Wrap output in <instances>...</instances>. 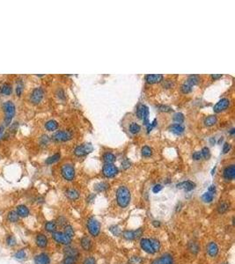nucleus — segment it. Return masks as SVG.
<instances>
[{"instance_id":"f257e3e1","label":"nucleus","mask_w":235,"mask_h":264,"mask_svg":"<svg viewBox=\"0 0 235 264\" xmlns=\"http://www.w3.org/2000/svg\"><path fill=\"white\" fill-rule=\"evenodd\" d=\"M130 191L125 186L119 187L116 190V202L121 208H126L130 202Z\"/></svg>"},{"instance_id":"f03ea898","label":"nucleus","mask_w":235,"mask_h":264,"mask_svg":"<svg viewBox=\"0 0 235 264\" xmlns=\"http://www.w3.org/2000/svg\"><path fill=\"white\" fill-rule=\"evenodd\" d=\"M3 109L5 112V124L9 125L15 114V110H16L15 105L11 101H8L3 104Z\"/></svg>"},{"instance_id":"7ed1b4c3","label":"nucleus","mask_w":235,"mask_h":264,"mask_svg":"<svg viewBox=\"0 0 235 264\" xmlns=\"http://www.w3.org/2000/svg\"><path fill=\"white\" fill-rule=\"evenodd\" d=\"M199 83V78L195 75H191L189 76L186 81L182 84V87H181V91H182V93L184 94H187V93H189L191 91H192V88L193 86H195V85H197Z\"/></svg>"},{"instance_id":"20e7f679","label":"nucleus","mask_w":235,"mask_h":264,"mask_svg":"<svg viewBox=\"0 0 235 264\" xmlns=\"http://www.w3.org/2000/svg\"><path fill=\"white\" fill-rule=\"evenodd\" d=\"M86 226H87V230H88L89 233L91 234L92 236L97 237L100 234V224L94 217L88 218L87 223H86Z\"/></svg>"},{"instance_id":"39448f33","label":"nucleus","mask_w":235,"mask_h":264,"mask_svg":"<svg viewBox=\"0 0 235 264\" xmlns=\"http://www.w3.org/2000/svg\"><path fill=\"white\" fill-rule=\"evenodd\" d=\"M61 174L65 180L71 181L75 178V169L71 164H65L61 168Z\"/></svg>"},{"instance_id":"423d86ee","label":"nucleus","mask_w":235,"mask_h":264,"mask_svg":"<svg viewBox=\"0 0 235 264\" xmlns=\"http://www.w3.org/2000/svg\"><path fill=\"white\" fill-rule=\"evenodd\" d=\"M52 238L53 240L59 244L65 245V246H69L71 244V239L70 237H68L65 233L62 232H55L52 233Z\"/></svg>"},{"instance_id":"0eeeda50","label":"nucleus","mask_w":235,"mask_h":264,"mask_svg":"<svg viewBox=\"0 0 235 264\" xmlns=\"http://www.w3.org/2000/svg\"><path fill=\"white\" fill-rule=\"evenodd\" d=\"M136 115L139 119H142L144 123L147 125L149 123V108L145 105L140 104L136 108Z\"/></svg>"},{"instance_id":"6e6552de","label":"nucleus","mask_w":235,"mask_h":264,"mask_svg":"<svg viewBox=\"0 0 235 264\" xmlns=\"http://www.w3.org/2000/svg\"><path fill=\"white\" fill-rule=\"evenodd\" d=\"M93 150H94V147H93L92 144L87 143V144H84L82 145L77 146L74 150V154L78 157H83L90 153V152H92Z\"/></svg>"},{"instance_id":"1a4fd4ad","label":"nucleus","mask_w":235,"mask_h":264,"mask_svg":"<svg viewBox=\"0 0 235 264\" xmlns=\"http://www.w3.org/2000/svg\"><path fill=\"white\" fill-rule=\"evenodd\" d=\"M44 97V91L41 87H36L30 94V101L33 104H39Z\"/></svg>"},{"instance_id":"9d476101","label":"nucleus","mask_w":235,"mask_h":264,"mask_svg":"<svg viewBox=\"0 0 235 264\" xmlns=\"http://www.w3.org/2000/svg\"><path fill=\"white\" fill-rule=\"evenodd\" d=\"M72 138V134L69 130H60L53 135V139L57 142H66Z\"/></svg>"},{"instance_id":"9b49d317","label":"nucleus","mask_w":235,"mask_h":264,"mask_svg":"<svg viewBox=\"0 0 235 264\" xmlns=\"http://www.w3.org/2000/svg\"><path fill=\"white\" fill-rule=\"evenodd\" d=\"M102 173L107 178H112L118 174V168L113 164H106L103 166Z\"/></svg>"},{"instance_id":"f8f14e48","label":"nucleus","mask_w":235,"mask_h":264,"mask_svg":"<svg viewBox=\"0 0 235 264\" xmlns=\"http://www.w3.org/2000/svg\"><path fill=\"white\" fill-rule=\"evenodd\" d=\"M229 105V100L226 99V98H223V99H221L220 101H218L216 103V105H215L214 108H213V110H214L215 113H220V112H222V111L225 110L226 108H228Z\"/></svg>"},{"instance_id":"ddd939ff","label":"nucleus","mask_w":235,"mask_h":264,"mask_svg":"<svg viewBox=\"0 0 235 264\" xmlns=\"http://www.w3.org/2000/svg\"><path fill=\"white\" fill-rule=\"evenodd\" d=\"M151 264H174V259L169 254H165L160 258L154 260Z\"/></svg>"},{"instance_id":"4468645a","label":"nucleus","mask_w":235,"mask_h":264,"mask_svg":"<svg viewBox=\"0 0 235 264\" xmlns=\"http://www.w3.org/2000/svg\"><path fill=\"white\" fill-rule=\"evenodd\" d=\"M140 246H141L142 249L145 252H146L147 254H155V251L153 250L152 244H151L150 239H142L140 240Z\"/></svg>"},{"instance_id":"2eb2a0df","label":"nucleus","mask_w":235,"mask_h":264,"mask_svg":"<svg viewBox=\"0 0 235 264\" xmlns=\"http://www.w3.org/2000/svg\"><path fill=\"white\" fill-rule=\"evenodd\" d=\"M224 178L226 180H232L234 179L235 177V166L234 165H230L227 167L225 168L224 170Z\"/></svg>"},{"instance_id":"dca6fc26","label":"nucleus","mask_w":235,"mask_h":264,"mask_svg":"<svg viewBox=\"0 0 235 264\" xmlns=\"http://www.w3.org/2000/svg\"><path fill=\"white\" fill-rule=\"evenodd\" d=\"M35 264H50V257L45 253L37 254L35 257Z\"/></svg>"},{"instance_id":"f3484780","label":"nucleus","mask_w":235,"mask_h":264,"mask_svg":"<svg viewBox=\"0 0 235 264\" xmlns=\"http://www.w3.org/2000/svg\"><path fill=\"white\" fill-rule=\"evenodd\" d=\"M163 79V75L161 74H148L145 76V80L149 84H156L161 82Z\"/></svg>"},{"instance_id":"a211bd4d","label":"nucleus","mask_w":235,"mask_h":264,"mask_svg":"<svg viewBox=\"0 0 235 264\" xmlns=\"http://www.w3.org/2000/svg\"><path fill=\"white\" fill-rule=\"evenodd\" d=\"M178 188H182L185 191H191L195 188V183L191 181V180H186V181H182L181 183L177 184Z\"/></svg>"},{"instance_id":"6ab92c4d","label":"nucleus","mask_w":235,"mask_h":264,"mask_svg":"<svg viewBox=\"0 0 235 264\" xmlns=\"http://www.w3.org/2000/svg\"><path fill=\"white\" fill-rule=\"evenodd\" d=\"M36 245H37V246H39L40 248H45V247L48 246V238L45 236V235H44V234H42V233L37 234V236H36Z\"/></svg>"},{"instance_id":"aec40b11","label":"nucleus","mask_w":235,"mask_h":264,"mask_svg":"<svg viewBox=\"0 0 235 264\" xmlns=\"http://www.w3.org/2000/svg\"><path fill=\"white\" fill-rule=\"evenodd\" d=\"M16 212H17V214L19 217H27L29 216L30 214L29 209L24 204H20V205L17 206Z\"/></svg>"},{"instance_id":"412c9836","label":"nucleus","mask_w":235,"mask_h":264,"mask_svg":"<svg viewBox=\"0 0 235 264\" xmlns=\"http://www.w3.org/2000/svg\"><path fill=\"white\" fill-rule=\"evenodd\" d=\"M207 252L210 256L215 257L218 254V246L215 242H210L207 246Z\"/></svg>"},{"instance_id":"4be33fe9","label":"nucleus","mask_w":235,"mask_h":264,"mask_svg":"<svg viewBox=\"0 0 235 264\" xmlns=\"http://www.w3.org/2000/svg\"><path fill=\"white\" fill-rule=\"evenodd\" d=\"M169 130H170V131L174 133L175 135H181L185 130V127L181 123H174V124L170 125Z\"/></svg>"},{"instance_id":"5701e85b","label":"nucleus","mask_w":235,"mask_h":264,"mask_svg":"<svg viewBox=\"0 0 235 264\" xmlns=\"http://www.w3.org/2000/svg\"><path fill=\"white\" fill-rule=\"evenodd\" d=\"M80 243H81L82 248L85 251H91V249H92V241H91V240L89 239L88 237H86V236L83 237L81 240H80Z\"/></svg>"},{"instance_id":"b1692460","label":"nucleus","mask_w":235,"mask_h":264,"mask_svg":"<svg viewBox=\"0 0 235 264\" xmlns=\"http://www.w3.org/2000/svg\"><path fill=\"white\" fill-rule=\"evenodd\" d=\"M0 93L4 95H10L12 93V85L9 83H5L1 85L0 87Z\"/></svg>"},{"instance_id":"393cba45","label":"nucleus","mask_w":235,"mask_h":264,"mask_svg":"<svg viewBox=\"0 0 235 264\" xmlns=\"http://www.w3.org/2000/svg\"><path fill=\"white\" fill-rule=\"evenodd\" d=\"M66 196L68 197V199H70L71 201H75L77 199H78L79 197V192L74 189V188H70L66 191Z\"/></svg>"},{"instance_id":"a878e982","label":"nucleus","mask_w":235,"mask_h":264,"mask_svg":"<svg viewBox=\"0 0 235 264\" xmlns=\"http://www.w3.org/2000/svg\"><path fill=\"white\" fill-rule=\"evenodd\" d=\"M57 128H58V122L57 121L49 120L45 123V129L48 131H54L57 130Z\"/></svg>"},{"instance_id":"bb28decb","label":"nucleus","mask_w":235,"mask_h":264,"mask_svg":"<svg viewBox=\"0 0 235 264\" xmlns=\"http://www.w3.org/2000/svg\"><path fill=\"white\" fill-rule=\"evenodd\" d=\"M65 256H71V257H76V258H78L79 253H78V251L77 250L76 248L67 246L65 249Z\"/></svg>"},{"instance_id":"cd10ccee","label":"nucleus","mask_w":235,"mask_h":264,"mask_svg":"<svg viewBox=\"0 0 235 264\" xmlns=\"http://www.w3.org/2000/svg\"><path fill=\"white\" fill-rule=\"evenodd\" d=\"M45 230L47 231L48 233H53L57 231V225L55 221H48L46 224H45V226H44Z\"/></svg>"},{"instance_id":"c85d7f7f","label":"nucleus","mask_w":235,"mask_h":264,"mask_svg":"<svg viewBox=\"0 0 235 264\" xmlns=\"http://www.w3.org/2000/svg\"><path fill=\"white\" fill-rule=\"evenodd\" d=\"M217 118L216 115H209V116H207L205 119H204V125L207 127H211V126H213V125H215L216 123H217Z\"/></svg>"},{"instance_id":"c756f323","label":"nucleus","mask_w":235,"mask_h":264,"mask_svg":"<svg viewBox=\"0 0 235 264\" xmlns=\"http://www.w3.org/2000/svg\"><path fill=\"white\" fill-rule=\"evenodd\" d=\"M7 220L11 223H17L19 220V217L18 216L16 210H11L7 215Z\"/></svg>"},{"instance_id":"7c9ffc66","label":"nucleus","mask_w":235,"mask_h":264,"mask_svg":"<svg viewBox=\"0 0 235 264\" xmlns=\"http://www.w3.org/2000/svg\"><path fill=\"white\" fill-rule=\"evenodd\" d=\"M108 188H109V184H108V183H107V182L102 181V182H99V183L95 184V186H94V189H95L97 192H103V191L107 190Z\"/></svg>"},{"instance_id":"2f4dec72","label":"nucleus","mask_w":235,"mask_h":264,"mask_svg":"<svg viewBox=\"0 0 235 264\" xmlns=\"http://www.w3.org/2000/svg\"><path fill=\"white\" fill-rule=\"evenodd\" d=\"M60 158H61L60 153H56V154H54L52 156L48 157L47 159L45 160V163H46L47 165H52L54 163L57 162L59 159H60Z\"/></svg>"},{"instance_id":"473e14b6","label":"nucleus","mask_w":235,"mask_h":264,"mask_svg":"<svg viewBox=\"0 0 235 264\" xmlns=\"http://www.w3.org/2000/svg\"><path fill=\"white\" fill-rule=\"evenodd\" d=\"M103 160L106 162V164H112L115 160V156L111 152H106L103 155Z\"/></svg>"},{"instance_id":"72a5a7b5","label":"nucleus","mask_w":235,"mask_h":264,"mask_svg":"<svg viewBox=\"0 0 235 264\" xmlns=\"http://www.w3.org/2000/svg\"><path fill=\"white\" fill-rule=\"evenodd\" d=\"M228 210H229V204H227V203H225V202L221 203L217 206V212L219 214H224Z\"/></svg>"},{"instance_id":"f704fd0d","label":"nucleus","mask_w":235,"mask_h":264,"mask_svg":"<svg viewBox=\"0 0 235 264\" xmlns=\"http://www.w3.org/2000/svg\"><path fill=\"white\" fill-rule=\"evenodd\" d=\"M123 236L125 240H133L136 239L135 231H124L123 233Z\"/></svg>"},{"instance_id":"c9c22d12","label":"nucleus","mask_w":235,"mask_h":264,"mask_svg":"<svg viewBox=\"0 0 235 264\" xmlns=\"http://www.w3.org/2000/svg\"><path fill=\"white\" fill-rule=\"evenodd\" d=\"M23 82L22 80H18L17 82V85H16V88H15V93L17 94V96H21L22 93H23Z\"/></svg>"},{"instance_id":"e433bc0d","label":"nucleus","mask_w":235,"mask_h":264,"mask_svg":"<svg viewBox=\"0 0 235 264\" xmlns=\"http://www.w3.org/2000/svg\"><path fill=\"white\" fill-rule=\"evenodd\" d=\"M14 257L17 260L23 261V260L27 258V253H26V251L24 249H20V250H19L18 252H16V254H14Z\"/></svg>"},{"instance_id":"4c0bfd02","label":"nucleus","mask_w":235,"mask_h":264,"mask_svg":"<svg viewBox=\"0 0 235 264\" xmlns=\"http://www.w3.org/2000/svg\"><path fill=\"white\" fill-rule=\"evenodd\" d=\"M141 127L139 126L136 122H132L129 125V131L131 132L132 134H137L138 132L140 131Z\"/></svg>"},{"instance_id":"58836bf2","label":"nucleus","mask_w":235,"mask_h":264,"mask_svg":"<svg viewBox=\"0 0 235 264\" xmlns=\"http://www.w3.org/2000/svg\"><path fill=\"white\" fill-rule=\"evenodd\" d=\"M142 155L144 157H151L153 155V149L149 146H144L142 148Z\"/></svg>"},{"instance_id":"ea45409f","label":"nucleus","mask_w":235,"mask_h":264,"mask_svg":"<svg viewBox=\"0 0 235 264\" xmlns=\"http://www.w3.org/2000/svg\"><path fill=\"white\" fill-rule=\"evenodd\" d=\"M213 198H214V195L212 194V193H210L209 191L204 193L203 195V196H202V199H203V201L204 203H211V202H212Z\"/></svg>"},{"instance_id":"a19ab883","label":"nucleus","mask_w":235,"mask_h":264,"mask_svg":"<svg viewBox=\"0 0 235 264\" xmlns=\"http://www.w3.org/2000/svg\"><path fill=\"white\" fill-rule=\"evenodd\" d=\"M65 233L66 234L68 237H70L71 239H72V238L74 237V230H73V227H72L71 225H65Z\"/></svg>"},{"instance_id":"79ce46f5","label":"nucleus","mask_w":235,"mask_h":264,"mask_svg":"<svg viewBox=\"0 0 235 264\" xmlns=\"http://www.w3.org/2000/svg\"><path fill=\"white\" fill-rule=\"evenodd\" d=\"M150 241H151L152 246H153V250L155 251V253L159 252V249H160V243H159V240H156V239H151Z\"/></svg>"},{"instance_id":"37998d69","label":"nucleus","mask_w":235,"mask_h":264,"mask_svg":"<svg viewBox=\"0 0 235 264\" xmlns=\"http://www.w3.org/2000/svg\"><path fill=\"white\" fill-rule=\"evenodd\" d=\"M16 243H17V240H16L14 236L9 235V236L6 238V244H7V246H16Z\"/></svg>"},{"instance_id":"c03bdc74","label":"nucleus","mask_w":235,"mask_h":264,"mask_svg":"<svg viewBox=\"0 0 235 264\" xmlns=\"http://www.w3.org/2000/svg\"><path fill=\"white\" fill-rule=\"evenodd\" d=\"M184 114L182 113H176L174 115V121L176 122V123H181L182 124V122H184Z\"/></svg>"},{"instance_id":"a18cd8bd","label":"nucleus","mask_w":235,"mask_h":264,"mask_svg":"<svg viewBox=\"0 0 235 264\" xmlns=\"http://www.w3.org/2000/svg\"><path fill=\"white\" fill-rule=\"evenodd\" d=\"M188 247H189V250L193 254H197L200 249L199 246H198V244L196 242H190Z\"/></svg>"},{"instance_id":"49530a36","label":"nucleus","mask_w":235,"mask_h":264,"mask_svg":"<svg viewBox=\"0 0 235 264\" xmlns=\"http://www.w3.org/2000/svg\"><path fill=\"white\" fill-rule=\"evenodd\" d=\"M109 231H110L112 234L115 235V236H119V235H121V233H122L120 227L117 226V225H112V226H110V227H109Z\"/></svg>"},{"instance_id":"de8ad7c7","label":"nucleus","mask_w":235,"mask_h":264,"mask_svg":"<svg viewBox=\"0 0 235 264\" xmlns=\"http://www.w3.org/2000/svg\"><path fill=\"white\" fill-rule=\"evenodd\" d=\"M76 257H71V256H65L63 260V264H76L77 262Z\"/></svg>"},{"instance_id":"09e8293b","label":"nucleus","mask_w":235,"mask_h":264,"mask_svg":"<svg viewBox=\"0 0 235 264\" xmlns=\"http://www.w3.org/2000/svg\"><path fill=\"white\" fill-rule=\"evenodd\" d=\"M202 155H203V158H204L205 159H209L210 157H211V151H210V149L208 147H204L202 151Z\"/></svg>"},{"instance_id":"8fccbe9b","label":"nucleus","mask_w":235,"mask_h":264,"mask_svg":"<svg viewBox=\"0 0 235 264\" xmlns=\"http://www.w3.org/2000/svg\"><path fill=\"white\" fill-rule=\"evenodd\" d=\"M129 263L130 264H141L142 259L138 256H133L129 260Z\"/></svg>"},{"instance_id":"3c124183","label":"nucleus","mask_w":235,"mask_h":264,"mask_svg":"<svg viewBox=\"0 0 235 264\" xmlns=\"http://www.w3.org/2000/svg\"><path fill=\"white\" fill-rule=\"evenodd\" d=\"M157 108L159 111H163V112H171L172 111V108L168 107V106H164V105H159V106H157Z\"/></svg>"},{"instance_id":"603ef678","label":"nucleus","mask_w":235,"mask_h":264,"mask_svg":"<svg viewBox=\"0 0 235 264\" xmlns=\"http://www.w3.org/2000/svg\"><path fill=\"white\" fill-rule=\"evenodd\" d=\"M83 264H96L95 258L93 256H89L87 258L85 259V261L83 262Z\"/></svg>"},{"instance_id":"864d4df0","label":"nucleus","mask_w":235,"mask_h":264,"mask_svg":"<svg viewBox=\"0 0 235 264\" xmlns=\"http://www.w3.org/2000/svg\"><path fill=\"white\" fill-rule=\"evenodd\" d=\"M192 159H193L194 160H200V159H203L202 152H201V151H195V152H194L193 155H192Z\"/></svg>"},{"instance_id":"5fc2aeb1","label":"nucleus","mask_w":235,"mask_h":264,"mask_svg":"<svg viewBox=\"0 0 235 264\" xmlns=\"http://www.w3.org/2000/svg\"><path fill=\"white\" fill-rule=\"evenodd\" d=\"M156 124H157V120H156V119H154L152 123H150V122H149V123L147 124V131L148 132L151 131L153 128L156 126Z\"/></svg>"},{"instance_id":"6e6d98bb","label":"nucleus","mask_w":235,"mask_h":264,"mask_svg":"<svg viewBox=\"0 0 235 264\" xmlns=\"http://www.w3.org/2000/svg\"><path fill=\"white\" fill-rule=\"evenodd\" d=\"M231 150V144L229 143H225L223 145V153H227Z\"/></svg>"},{"instance_id":"4d7b16f0","label":"nucleus","mask_w":235,"mask_h":264,"mask_svg":"<svg viewBox=\"0 0 235 264\" xmlns=\"http://www.w3.org/2000/svg\"><path fill=\"white\" fill-rule=\"evenodd\" d=\"M161 189H162V185H160V184H156V185L153 188V192L155 193V194H157V193H159Z\"/></svg>"},{"instance_id":"13d9d810","label":"nucleus","mask_w":235,"mask_h":264,"mask_svg":"<svg viewBox=\"0 0 235 264\" xmlns=\"http://www.w3.org/2000/svg\"><path fill=\"white\" fill-rule=\"evenodd\" d=\"M60 225L61 226H63V225H65V224H66V219H65V217H59L58 219H57V225Z\"/></svg>"},{"instance_id":"bf43d9fd","label":"nucleus","mask_w":235,"mask_h":264,"mask_svg":"<svg viewBox=\"0 0 235 264\" xmlns=\"http://www.w3.org/2000/svg\"><path fill=\"white\" fill-rule=\"evenodd\" d=\"M135 235H136V239L140 238L142 235H143V230H142V228L136 229V230L135 231Z\"/></svg>"},{"instance_id":"052dcab7","label":"nucleus","mask_w":235,"mask_h":264,"mask_svg":"<svg viewBox=\"0 0 235 264\" xmlns=\"http://www.w3.org/2000/svg\"><path fill=\"white\" fill-rule=\"evenodd\" d=\"M129 167H130V163H129L128 159H125L124 162L122 163V167L124 168V169H127V168H129Z\"/></svg>"},{"instance_id":"680f3d73","label":"nucleus","mask_w":235,"mask_h":264,"mask_svg":"<svg viewBox=\"0 0 235 264\" xmlns=\"http://www.w3.org/2000/svg\"><path fill=\"white\" fill-rule=\"evenodd\" d=\"M208 191L214 195V194L216 193V187L214 186V185H212V186H210V188H209V190H208Z\"/></svg>"},{"instance_id":"e2e57ef3","label":"nucleus","mask_w":235,"mask_h":264,"mask_svg":"<svg viewBox=\"0 0 235 264\" xmlns=\"http://www.w3.org/2000/svg\"><path fill=\"white\" fill-rule=\"evenodd\" d=\"M212 78L215 80V79H218V78H222V74H212Z\"/></svg>"},{"instance_id":"0e129e2a","label":"nucleus","mask_w":235,"mask_h":264,"mask_svg":"<svg viewBox=\"0 0 235 264\" xmlns=\"http://www.w3.org/2000/svg\"><path fill=\"white\" fill-rule=\"evenodd\" d=\"M153 225L155 227H159V226H160V223H159V221H153Z\"/></svg>"},{"instance_id":"69168bd1","label":"nucleus","mask_w":235,"mask_h":264,"mask_svg":"<svg viewBox=\"0 0 235 264\" xmlns=\"http://www.w3.org/2000/svg\"><path fill=\"white\" fill-rule=\"evenodd\" d=\"M3 130H4V126H0V136L2 135V133H3Z\"/></svg>"},{"instance_id":"338daca9","label":"nucleus","mask_w":235,"mask_h":264,"mask_svg":"<svg viewBox=\"0 0 235 264\" xmlns=\"http://www.w3.org/2000/svg\"><path fill=\"white\" fill-rule=\"evenodd\" d=\"M234 132H235L234 129H232V130H231V131H230V134H231V135H234Z\"/></svg>"},{"instance_id":"774afa93","label":"nucleus","mask_w":235,"mask_h":264,"mask_svg":"<svg viewBox=\"0 0 235 264\" xmlns=\"http://www.w3.org/2000/svg\"><path fill=\"white\" fill-rule=\"evenodd\" d=\"M211 143H212V144H215V138H211Z\"/></svg>"}]
</instances>
